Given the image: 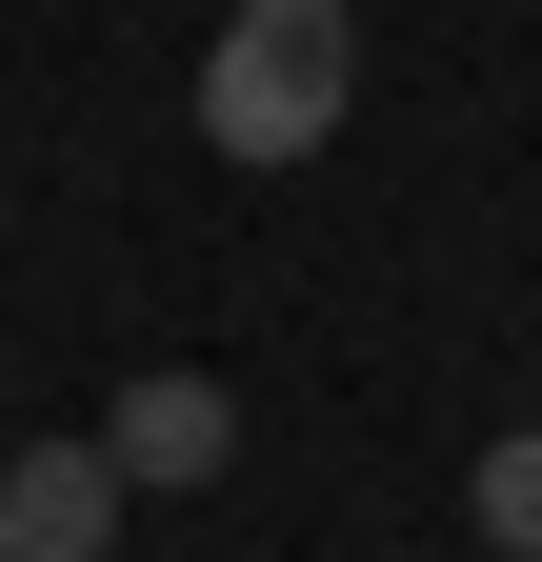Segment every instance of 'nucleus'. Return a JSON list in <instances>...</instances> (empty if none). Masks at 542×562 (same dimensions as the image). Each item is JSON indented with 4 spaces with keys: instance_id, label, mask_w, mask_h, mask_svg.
<instances>
[{
    "instance_id": "4",
    "label": "nucleus",
    "mask_w": 542,
    "mask_h": 562,
    "mask_svg": "<svg viewBox=\"0 0 542 562\" xmlns=\"http://www.w3.org/2000/svg\"><path fill=\"white\" fill-rule=\"evenodd\" d=\"M462 503H483V542H503V562H542V422H503V442H483V482H462Z\"/></svg>"
},
{
    "instance_id": "2",
    "label": "nucleus",
    "mask_w": 542,
    "mask_h": 562,
    "mask_svg": "<svg viewBox=\"0 0 542 562\" xmlns=\"http://www.w3.org/2000/svg\"><path fill=\"white\" fill-rule=\"evenodd\" d=\"M121 503H142V482L101 442H21L0 462V562H121Z\"/></svg>"
},
{
    "instance_id": "3",
    "label": "nucleus",
    "mask_w": 542,
    "mask_h": 562,
    "mask_svg": "<svg viewBox=\"0 0 542 562\" xmlns=\"http://www.w3.org/2000/svg\"><path fill=\"white\" fill-rule=\"evenodd\" d=\"M101 462H121V482H222V462H241V402L201 382V362H142V382L101 402Z\"/></svg>"
},
{
    "instance_id": "1",
    "label": "nucleus",
    "mask_w": 542,
    "mask_h": 562,
    "mask_svg": "<svg viewBox=\"0 0 542 562\" xmlns=\"http://www.w3.org/2000/svg\"><path fill=\"white\" fill-rule=\"evenodd\" d=\"M362 101V0H241L201 41V140L222 161H321Z\"/></svg>"
}]
</instances>
